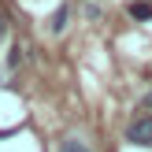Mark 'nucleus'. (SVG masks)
Returning <instances> with one entry per match:
<instances>
[{
  "instance_id": "20e7f679",
  "label": "nucleus",
  "mask_w": 152,
  "mask_h": 152,
  "mask_svg": "<svg viewBox=\"0 0 152 152\" xmlns=\"http://www.w3.org/2000/svg\"><path fill=\"white\" fill-rule=\"evenodd\" d=\"M59 152H89V145L82 137H63L59 141Z\"/></svg>"
},
{
  "instance_id": "39448f33",
  "label": "nucleus",
  "mask_w": 152,
  "mask_h": 152,
  "mask_svg": "<svg viewBox=\"0 0 152 152\" xmlns=\"http://www.w3.org/2000/svg\"><path fill=\"white\" fill-rule=\"evenodd\" d=\"M22 63V48H19V45H15V48H11V56H7V67H11V71H15V67H19Z\"/></svg>"
},
{
  "instance_id": "7ed1b4c3",
  "label": "nucleus",
  "mask_w": 152,
  "mask_h": 152,
  "mask_svg": "<svg viewBox=\"0 0 152 152\" xmlns=\"http://www.w3.org/2000/svg\"><path fill=\"white\" fill-rule=\"evenodd\" d=\"M126 11H130V19H137V22H148L152 19V4H148V0H134Z\"/></svg>"
},
{
  "instance_id": "423d86ee",
  "label": "nucleus",
  "mask_w": 152,
  "mask_h": 152,
  "mask_svg": "<svg viewBox=\"0 0 152 152\" xmlns=\"http://www.w3.org/2000/svg\"><path fill=\"white\" fill-rule=\"evenodd\" d=\"M4 34H7V19L0 15V41H4Z\"/></svg>"
},
{
  "instance_id": "f03ea898",
  "label": "nucleus",
  "mask_w": 152,
  "mask_h": 152,
  "mask_svg": "<svg viewBox=\"0 0 152 152\" xmlns=\"http://www.w3.org/2000/svg\"><path fill=\"white\" fill-rule=\"evenodd\" d=\"M67 22H71V4H59L56 15H52V22H48V30H52V34H63Z\"/></svg>"
},
{
  "instance_id": "f257e3e1",
  "label": "nucleus",
  "mask_w": 152,
  "mask_h": 152,
  "mask_svg": "<svg viewBox=\"0 0 152 152\" xmlns=\"http://www.w3.org/2000/svg\"><path fill=\"white\" fill-rule=\"evenodd\" d=\"M126 141L137 148H152V115H137L126 126Z\"/></svg>"
}]
</instances>
